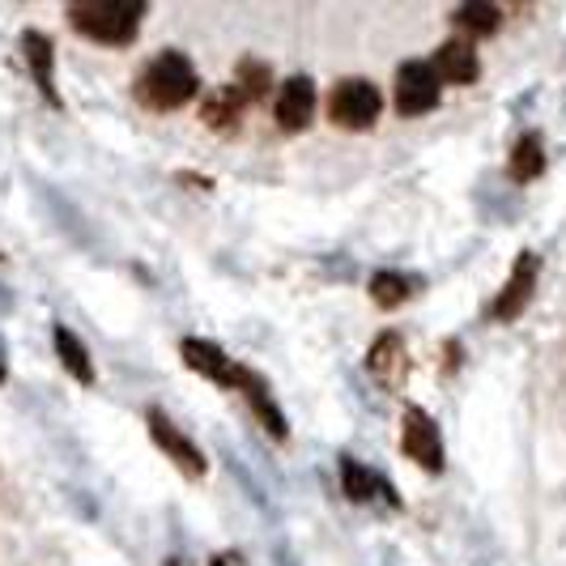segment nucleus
I'll use <instances>...</instances> for the list:
<instances>
[{
	"label": "nucleus",
	"instance_id": "9b49d317",
	"mask_svg": "<svg viewBox=\"0 0 566 566\" xmlns=\"http://www.w3.org/2000/svg\"><path fill=\"white\" fill-rule=\"evenodd\" d=\"M434 73H439V82L448 85H473L478 82V73H482V60H478V52H473V43L464 39V34H455V39H448L439 52H434Z\"/></svg>",
	"mask_w": 566,
	"mask_h": 566
},
{
	"label": "nucleus",
	"instance_id": "39448f33",
	"mask_svg": "<svg viewBox=\"0 0 566 566\" xmlns=\"http://www.w3.org/2000/svg\"><path fill=\"white\" fill-rule=\"evenodd\" d=\"M179 358L197 370L200 379H209V384H218V388H239V392H243V384H248V375H252L248 367L230 363L227 354L218 349V340H205V337L179 340Z\"/></svg>",
	"mask_w": 566,
	"mask_h": 566
},
{
	"label": "nucleus",
	"instance_id": "1a4fd4ad",
	"mask_svg": "<svg viewBox=\"0 0 566 566\" xmlns=\"http://www.w3.org/2000/svg\"><path fill=\"white\" fill-rule=\"evenodd\" d=\"M537 264H541V260L533 252H520V260H515V269H511L507 285L499 290V298H494V307H490V315H494V319H515V315L533 303V290H537Z\"/></svg>",
	"mask_w": 566,
	"mask_h": 566
},
{
	"label": "nucleus",
	"instance_id": "7ed1b4c3",
	"mask_svg": "<svg viewBox=\"0 0 566 566\" xmlns=\"http://www.w3.org/2000/svg\"><path fill=\"white\" fill-rule=\"evenodd\" d=\"M384 112V94L379 85L367 82V77H340L333 90H328V119L345 128V133H363L370 128Z\"/></svg>",
	"mask_w": 566,
	"mask_h": 566
},
{
	"label": "nucleus",
	"instance_id": "20e7f679",
	"mask_svg": "<svg viewBox=\"0 0 566 566\" xmlns=\"http://www.w3.org/2000/svg\"><path fill=\"white\" fill-rule=\"evenodd\" d=\"M439 73L430 60H405L397 69V85H392V98H397L400 115H426L439 107Z\"/></svg>",
	"mask_w": 566,
	"mask_h": 566
},
{
	"label": "nucleus",
	"instance_id": "2eb2a0df",
	"mask_svg": "<svg viewBox=\"0 0 566 566\" xmlns=\"http://www.w3.org/2000/svg\"><path fill=\"white\" fill-rule=\"evenodd\" d=\"M52 340H56V354H60V363H64V370H69L77 384H94V358H90V349L77 340V333L56 324V328H52Z\"/></svg>",
	"mask_w": 566,
	"mask_h": 566
},
{
	"label": "nucleus",
	"instance_id": "9d476101",
	"mask_svg": "<svg viewBox=\"0 0 566 566\" xmlns=\"http://www.w3.org/2000/svg\"><path fill=\"white\" fill-rule=\"evenodd\" d=\"M22 52H27V64H30V77L39 85V94L48 98V107H64V98H60V85H56V48H52V39L43 34V30H27L22 34Z\"/></svg>",
	"mask_w": 566,
	"mask_h": 566
},
{
	"label": "nucleus",
	"instance_id": "6ab92c4d",
	"mask_svg": "<svg viewBox=\"0 0 566 566\" xmlns=\"http://www.w3.org/2000/svg\"><path fill=\"white\" fill-rule=\"evenodd\" d=\"M367 367L375 370L379 379H397L400 370H405V345H400L397 333H384V337L370 345Z\"/></svg>",
	"mask_w": 566,
	"mask_h": 566
},
{
	"label": "nucleus",
	"instance_id": "f257e3e1",
	"mask_svg": "<svg viewBox=\"0 0 566 566\" xmlns=\"http://www.w3.org/2000/svg\"><path fill=\"white\" fill-rule=\"evenodd\" d=\"M200 90V77L192 69V60L184 52H158L154 60H145L137 82H133V98L145 112H179L184 103H192Z\"/></svg>",
	"mask_w": 566,
	"mask_h": 566
},
{
	"label": "nucleus",
	"instance_id": "f8f14e48",
	"mask_svg": "<svg viewBox=\"0 0 566 566\" xmlns=\"http://www.w3.org/2000/svg\"><path fill=\"white\" fill-rule=\"evenodd\" d=\"M248 107H252V103H248L234 85H227V90H213V94L200 103V119H205L209 128H218V133H230V128H239V119H243Z\"/></svg>",
	"mask_w": 566,
	"mask_h": 566
},
{
	"label": "nucleus",
	"instance_id": "412c9836",
	"mask_svg": "<svg viewBox=\"0 0 566 566\" xmlns=\"http://www.w3.org/2000/svg\"><path fill=\"white\" fill-rule=\"evenodd\" d=\"M209 566H230V563H227V558H213V563H209Z\"/></svg>",
	"mask_w": 566,
	"mask_h": 566
},
{
	"label": "nucleus",
	"instance_id": "a211bd4d",
	"mask_svg": "<svg viewBox=\"0 0 566 566\" xmlns=\"http://www.w3.org/2000/svg\"><path fill=\"white\" fill-rule=\"evenodd\" d=\"M452 27L464 30L469 39H490V34H499V27H503V13L494 9V4H464V9H455L452 13Z\"/></svg>",
	"mask_w": 566,
	"mask_h": 566
},
{
	"label": "nucleus",
	"instance_id": "f3484780",
	"mask_svg": "<svg viewBox=\"0 0 566 566\" xmlns=\"http://www.w3.org/2000/svg\"><path fill=\"white\" fill-rule=\"evenodd\" d=\"M507 170H511V179H515V184H533L541 170H545V145H541L537 133H524L520 142L511 145Z\"/></svg>",
	"mask_w": 566,
	"mask_h": 566
},
{
	"label": "nucleus",
	"instance_id": "0eeeda50",
	"mask_svg": "<svg viewBox=\"0 0 566 566\" xmlns=\"http://www.w3.org/2000/svg\"><path fill=\"white\" fill-rule=\"evenodd\" d=\"M400 443H405V455L413 464H422L426 473H443V434L430 413H422L418 405L405 409V422H400Z\"/></svg>",
	"mask_w": 566,
	"mask_h": 566
},
{
	"label": "nucleus",
	"instance_id": "4468645a",
	"mask_svg": "<svg viewBox=\"0 0 566 566\" xmlns=\"http://www.w3.org/2000/svg\"><path fill=\"white\" fill-rule=\"evenodd\" d=\"M243 397H248V405H252L255 422L264 426L273 439H285V434H290V426H285L282 409H277V400H273V392L264 388V379H260L255 370L248 375V384H243Z\"/></svg>",
	"mask_w": 566,
	"mask_h": 566
},
{
	"label": "nucleus",
	"instance_id": "6e6552de",
	"mask_svg": "<svg viewBox=\"0 0 566 566\" xmlns=\"http://www.w3.org/2000/svg\"><path fill=\"white\" fill-rule=\"evenodd\" d=\"M315 107H319L315 82L312 77H303V73H294V77H285V82L277 85L273 119H277V128H285V133H303V128H312Z\"/></svg>",
	"mask_w": 566,
	"mask_h": 566
},
{
	"label": "nucleus",
	"instance_id": "ddd939ff",
	"mask_svg": "<svg viewBox=\"0 0 566 566\" xmlns=\"http://www.w3.org/2000/svg\"><path fill=\"white\" fill-rule=\"evenodd\" d=\"M340 485H345V494H349L354 503H370L375 494H388L392 503H400L397 490H392V485L384 482V478H379L375 469H367V464H358V460H349V455L340 460Z\"/></svg>",
	"mask_w": 566,
	"mask_h": 566
},
{
	"label": "nucleus",
	"instance_id": "f03ea898",
	"mask_svg": "<svg viewBox=\"0 0 566 566\" xmlns=\"http://www.w3.org/2000/svg\"><path fill=\"white\" fill-rule=\"evenodd\" d=\"M145 22L142 0H82L69 4V27L98 48H128Z\"/></svg>",
	"mask_w": 566,
	"mask_h": 566
},
{
	"label": "nucleus",
	"instance_id": "dca6fc26",
	"mask_svg": "<svg viewBox=\"0 0 566 566\" xmlns=\"http://www.w3.org/2000/svg\"><path fill=\"white\" fill-rule=\"evenodd\" d=\"M370 303L375 307H384V312H392L400 303H409V294L418 290V282L409 277V273H397V269H379L375 277H370Z\"/></svg>",
	"mask_w": 566,
	"mask_h": 566
},
{
	"label": "nucleus",
	"instance_id": "423d86ee",
	"mask_svg": "<svg viewBox=\"0 0 566 566\" xmlns=\"http://www.w3.org/2000/svg\"><path fill=\"white\" fill-rule=\"evenodd\" d=\"M145 426H149V439L163 448V455H167L179 473H188V478H205V473H209V464H205L200 448L179 430V426L170 422L163 409H149V413H145Z\"/></svg>",
	"mask_w": 566,
	"mask_h": 566
},
{
	"label": "nucleus",
	"instance_id": "aec40b11",
	"mask_svg": "<svg viewBox=\"0 0 566 566\" xmlns=\"http://www.w3.org/2000/svg\"><path fill=\"white\" fill-rule=\"evenodd\" d=\"M234 90H239L248 103H260V98H269V90H273V73H269V64H260V60H239Z\"/></svg>",
	"mask_w": 566,
	"mask_h": 566
}]
</instances>
